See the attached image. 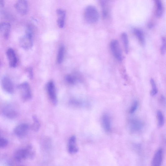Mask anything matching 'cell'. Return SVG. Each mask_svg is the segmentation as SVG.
<instances>
[{
  "mask_svg": "<svg viewBox=\"0 0 166 166\" xmlns=\"http://www.w3.org/2000/svg\"><path fill=\"white\" fill-rule=\"evenodd\" d=\"M35 154V151L33 146L29 145L25 148L17 150L14 154V158L17 162H21L26 159H33Z\"/></svg>",
  "mask_w": 166,
  "mask_h": 166,
  "instance_id": "1",
  "label": "cell"
},
{
  "mask_svg": "<svg viewBox=\"0 0 166 166\" xmlns=\"http://www.w3.org/2000/svg\"><path fill=\"white\" fill-rule=\"evenodd\" d=\"M84 16L85 20L89 23H95L99 19L98 12L96 7L92 5H89L86 7Z\"/></svg>",
  "mask_w": 166,
  "mask_h": 166,
  "instance_id": "2",
  "label": "cell"
},
{
  "mask_svg": "<svg viewBox=\"0 0 166 166\" xmlns=\"http://www.w3.org/2000/svg\"><path fill=\"white\" fill-rule=\"evenodd\" d=\"M22 99L27 101L30 100L32 97V92L30 87L27 82L21 84L19 86Z\"/></svg>",
  "mask_w": 166,
  "mask_h": 166,
  "instance_id": "3",
  "label": "cell"
},
{
  "mask_svg": "<svg viewBox=\"0 0 166 166\" xmlns=\"http://www.w3.org/2000/svg\"><path fill=\"white\" fill-rule=\"evenodd\" d=\"M111 50L114 57L121 61L122 59V55L119 42L116 40H112L110 44Z\"/></svg>",
  "mask_w": 166,
  "mask_h": 166,
  "instance_id": "4",
  "label": "cell"
},
{
  "mask_svg": "<svg viewBox=\"0 0 166 166\" xmlns=\"http://www.w3.org/2000/svg\"><path fill=\"white\" fill-rule=\"evenodd\" d=\"M47 89L50 99L54 105L58 104L56 88L54 82L51 81L47 84Z\"/></svg>",
  "mask_w": 166,
  "mask_h": 166,
  "instance_id": "5",
  "label": "cell"
},
{
  "mask_svg": "<svg viewBox=\"0 0 166 166\" xmlns=\"http://www.w3.org/2000/svg\"><path fill=\"white\" fill-rule=\"evenodd\" d=\"M19 42L23 49L26 50L30 49L33 45V36L26 34L20 38Z\"/></svg>",
  "mask_w": 166,
  "mask_h": 166,
  "instance_id": "6",
  "label": "cell"
},
{
  "mask_svg": "<svg viewBox=\"0 0 166 166\" xmlns=\"http://www.w3.org/2000/svg\"><path fill=\"white\" fill-rule=\"evenodd\" d=\"M30 128L29 126L27 124L22 123L17 126L14 129L15 135L19 137L26 136L28 133Z\"/></svg>",
  "mask_w": 166,
  "mask_h": 166,
  "instance_id": "7",
  "label": "cell"
},
{
  "mask_svg": "<svg viewBox=\"0 0 166 166\" xmlns=\"http://www.w3.org/2000/svg\"><path fill=\"white\" fill-rule=\"evenodd\" d=\"M15 8L21 14L25 15L28 11V6L27 1L20 0L18 1L15 4Z\"/></svg>",
  "mask_w": 166,
  "mask_h": 166,
  "instance_id": "8",
  "label": "cell"
},
{
  "mask_svg": "<svg viewBox=\"0 0 166 166\" xmlns=\"http://www.w3.org/2000/svg\"><path fill=\"white\" fill-rule=\"evenodd\" d=\"M2 85L4 90L7 92L12 93L14 91V86L11 79L8 77H4L2 79Z\"/></svg>",
  "mask_w": 166,
  "mask_h": 166,
  "instance_id": "9",
  "label": "cell"
},
{
  "mask_svg": "<svg viewBox=\"0 0 166 166\" xmlns=\"http://www.w3.org/2000/svg\"><path fill=\"white\" fill-rule=\"evenodd\" d=\"M6 55L9 61L10 66L12 68L16 67L18 60L16 54L13 50L11 48L7 49L6 51Z\"/></svg>",
  "mask_w": 166,
  "mask_h": 166,
  "instance_id": "10",
  "label": "cell"
},
{
  "mask_svg": "<svg viewBox=\"0 0 166 166\" xmlns=\"http://www.w3.org/2000/svg\"><path fill=\"white\" fill-rule=\"evenodd\" d=\"M2 112L6 117L9 118H14L17 115V110L11 105L5 106L2 108Z\"/></svg>",
  "mask_w": 166,
  "mask_h": 166,
  "instance_id": "11",
  "label": "cell"
},
{
  "mask_svg": "<svg viewBox=\"0 0 166 166\" xmlns=\"http://www.w3.org/2000/svg\"><path fill=\"white\" fill-rule=\"evenodd\" d=\"M68 151L71 154H74L78 151V148L76 143V138L73 135L69 139L68 145Z\"/></svg>",
  "mask_w": 166,
  "mask_h": 166,
  "instance_id": "12",
  "label": "cell"
},
{
  "mask_svg": "<svg viewBox=\"0 0 166 166\" xmlns=\"http://www.w3.org/2000/svg\"><path fill=\"white\" fill-rule=\"evenodd\" d=\"M144 126V122L140 120L133 119L130 121V129L133 131H138L143 129Z\"/></svg>",
  "mask_w": 166,
  "mask_h": 166,
  "instance_id": "13",
  "label": "cell"
},
{
  "mask_svg": "<svg viewBox=\"0 0 166 166\" xmlns=\"http://www.w3.org/2000/svg\"><path fill=\"white\" fill-rule=\"evenodd\" d=\"M163 159V150L158 149L155 153L152 162V166H161Z\"/></svg>",
  "mask_w": 166,
  "mask_h": 166,
  "instance_id": "14",
  "label": "cell"
},
{
  "mask_svg": "<svg viewBox=\"0 0 166 166\" xmlns=\"http://www.w3.org/2000/svg\"><path fill=\"white\" fill-rule=\"evenodd\" d=\"M11 28L10 23L4 22L1 24L0 31L2 36L5 39L8 38Z\"/></svg>",
  "mask_w": 166,
  "mask_h": 166,
  "instance_id": "15",
  "label": "cell"
},
{
  "mask_svg": "<svg viewBox=\"0 0 166 166\" xmlns=\"http://www.w3.org/2000/svg\"><path fill=\"white\" fill-rule=\"evenodd\" d=\"M57 13L58 15V26L60 28H63L64 26L66 15V12L62 9H58L57 10Z\"/></svg>",
  "mask_w": 166,
  "mask_h": 166,
  "instance_id": "16",
  "label": "cell"
},
{
  "mask_svg": "<svg viewBox=\"0 0 166 166\" xmlns=\"http://www.w3.org/2000/svg\"><path fill=\"white\" fill-rule=\"evenodd\" d=\"M133 31L134 34L135 35L140 44L142 45H145V38L143 31L138 28H135Z\"/></svg>",
  "mask_w": 166,
  "mask_h": 166,
  "instance_id": "17",
  "label": "cell"
},
{
  "mask_svg": "<svg viewBox=\"0 0 166 166\" xmlns=\"http://www.w3.org/2000/svg\"><path fill=\"white\" fill-rule=\"evenodd\" d=\"M102 122L105 130L109 132L111 130V121L109 116L107 114H104L102 117Z\"/></svg>",
  "mask_w": 166,
  "mask_h": 166,
  "instance_id": "18",
  "label": "cell"
},
{
  "mask_svg": "<svg viewBox=\"0 0 166 166\" xmlns=\"http://www.w3.org/2000/svg\"><path fill=\"white\" fill-rule=\"evenodd\" d=\"M156 6V14L157 17H161L164 12V6L163 3L160 0H156L155 1Z\"/></svg>",
  "mask_w": 166,
  "mask_h": 166,
  "instance_id": "19",
  "label": "cell"
},
{
  "mask_svg": "<svg viewBox=\"0 0 166 166\" xmlns=\"http://www.w3.org/2000/svg\"><path fill=\"white\" fill-rule=\"evenodd\" d=\"M101 4L102 8V16L103 18H106L108 15L109 9L106 1H101Z\"/></svg>",
  "mask_w": 166,
  "mask_h": 166,
  "instance_id": "20",
  "label": "cell"
},
{
  "mask_svg": "<svg viewBox=\"0 0 166 166\" xmlns=\"http://www.w3.org/2000/svg\"><path fill=\"white\" fill-rule=\"evenodd\" d=\"M121 39L126 53H128L129 50V42L127 34L123 33L121 35Z\"/></svg>",
  "mask_w": 166,
  "mask_h": 166,
  "instance_id": "21",
  "label": "cell"
},
{
  "mask_svg": "<svg viewBox=\"0 0 166 166\" xmlns=\"http://www.w3.org/2000/svg\"><path fill=\"white\" fill-rule=\"evenodd\" d=\"M157 117L158 121V125L159 127H162L164 124V116L160 110L157 112Z\"/></svg>",
  "mask_w": 166,
  "mask_h": 166,
  "instance_id": "22",
  "label": "cell"
},
{
  "mask_svg": "<svg viewBox=\"0 0 166 166\" xmlns=\"http://www.w3.org/2000/svg\"><path fill=\"white\" fill-rule=\"evenodd\" d=\"M64 46L61 45L59 47L57 56V62L59 64H60L63 61L64 59Z\"/></svg>",
  "mask_w": 166,
  "mask_h": 166,
  "instance_id": "23",
  "label": "cell"
},
{
  "mask_svg": "<svg viewBox=\"0 0 166 166\" xmlns=\"http://www.w3.org/2000/svg\"><path fill=\"white\" fill-rule=\"evenodd\" d=\"M33 123L32 125V130L36 131H37L40 127V124L37 117L34 115L33 116Z\"/></svg>",
  "mask_w": 166,
  "mask_h": 166,
  "instance_id": "24",
  "label": "cell"
},
{
  "mask_svg": "<svg viewBox=\"0 0 166 166\" xmlns=\"http://www.w3.org/2000/svg\"><path fill=\"white\" fill-rule=\"evenodd\" d=\"M150 83H151L152 86L151 95L152 97H154L158 93V88L156 83L153 79L151 78V80H150Z\"/></svg>",
  "mask_w": 166,
  "mask_h": 166,
  "instance_id": "25",
  "label": "cell"
},
{
  "mask_svg": "<svg viewBox=\"0 0 166 166\" xmlns=\"http://www.w3.org/2000/svg\"><path fill=\"white\" fill-rule=\"evenodd\" d=\"M162 44L160 48V52L161 54L164 55L166 53V40L163 37L162 39Z\"/></svg>",
  "mask_w": 166,
  "mask_h": 166,
  "instance_id": "26",
  "label": "cell"
},
{
  "mask_svg": "<svg viewBox=\"0 0 166 166\" xmlns=\"http://www.w3.org/2000/svg\"><path fill=\"white\" fill-rule=\"evenodd\" d=\"M138 106V102L135 101H134L130 109V113L132 114L135 112L137 109Z\"/></svg>",
  "mask_w": 166,
  "mask_h": 166,
  "instance_id": "27",
  "label": "cell"
},
{
  "mask_svg": "<svg viewBox=\"0 0 166 166\" xmlns=\"http://www.w3.org/2000/svg\"><path fill=\"white\" fill-rule=\"evenodd\" d=\"M67 82L70 84H74L76 81L75 78L73 76L68 75L66 78Z\"/></svg>",
  "mask_w": 166,
  "mask_h": 166,
  "instance_id": "28",
  "label": "cell"
},
{
  "mask_svg": "<svg viewBox=\"0 0 166 166\" xmlns=\"http://www.w3.org/2000/svg\"><path fill=\"white\" fill-rule=\"evenodd\" d=\"M8 141L6 139L1 138L0 139V147L4 148L6 147L8 144Z\"/></svg>",
  "mask_w": 166,
  "mask_h": 166,
  "instance_id": "29",
  "label": "cell"
},
{
  "mask_svg": "<svg viewBox=\"0 0 166 166\" xmlns=\"http://www.w3.org/2000/svg\"><path fill=\"white\" fill-rule=\"evenodd\" d=\"M34 31L32 27L28 26L26 29V34L33 36Z\"/></svg>",
  "mask_w": 166,
  "mask_h": 166,
  "instance_id": "30",
  "label": "cell"
},
{
  "mask_svg": "<svg viewBox=\"0 0 166 166\" xmlns=\"http://www.w3.org/2000/svg\"><path fill=\"white\" fill-rule=\"evenodd\" d=\"M27 72L29 78L32 79L33 77V69L31 68H29L27 69Z\"/></svg>",
  "mask_w": 166,
  "mask_h": 166,
  "instance_id": "31",
  "label": "cell"
},
{
  "mask_svg": "<svg viewBox=\"0 0 166 166\" xmlns=\"http://www.w3.org/2000/svg\"><path fill=\"white\" fill-rule=\"evenodd\" d=\"M4 5V2L3 1H0V6L1 7H3Z\"/></svg>",
  "mask_w": 166,
  "mask_h": 166,
  "instance_id": "32",
  "label": "cell"
}]
</instances>
